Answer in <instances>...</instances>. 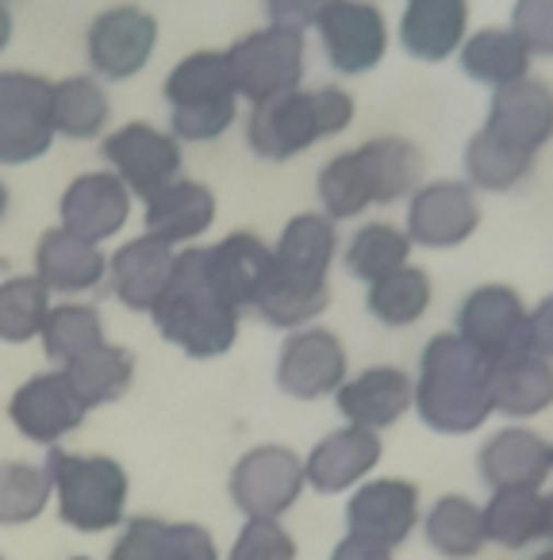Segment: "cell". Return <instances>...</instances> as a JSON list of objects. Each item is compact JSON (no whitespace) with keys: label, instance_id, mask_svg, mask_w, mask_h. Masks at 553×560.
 Returning a JSON list of instances; mask_svg holds the SVG:
<instances>
[{"label":"cell","instance_id":"obj_1","mask_svg":"<svg viewBox=\"0 0 553 560\" xmlns=\"http://www.w3.org/2000/svg\"><path fill=\"white\" fill-rule=\"evenodd\" d=\"M492 361L461 335H435L419 353L412 411L435 434L465 438L492 419Z\"/></svg>","mask_w":553,"mask_h":560},{"label":"cell","instance_id":"obj_2","mask_svg":"<svg viewBox=\"0 0 553 560\" xmlns=\"http://www.w3.org/2000/svg\"><path fill=\"white\" fill-rule=\"evenodd\" d=\"M158 335L196 361L223 358L239 338L242 312L211 284L204 246L177 249L173 277L150 312Z\"/></svg>","mask_w":553,"mask_h":560},{"label":"cell","instance_id":"obj_3","mask_svg":"<svg viewBox=\"0 0 553 560\" xmlns=\"http://www.w3.org/2000/svg\"><path fill=\"white\" fill-rule=\"evenodd\" d=\"M354 96L338 85L292 89L277 101L254 104L246 116V142L262 162H289L320 139L343 135L354 124Z\"/></svg>","mask_w":553,"mask_h":560},{"label":"cell","instance_id":"obj_4","mask_svg":"<svg viewBox=\"0 0 553 560\" xmlns=\"http://www.w3.org/2000/svg\"><path fill=\"white\" fill-rule=\"evenodd\" d=\"M170 135L177 142H211L239 119L231 66L223 50H193L165 78Z\"/></svg>","mask_w":553,"mask_h":560},{"label":"cell","instance_id":"obj_5","mask_svg":"<svg viewBox=\"0 0 553 560\" xmlns=\"http://www.w3.org/2000/svg\"><path fill=\"white\" fill-rule=\"evenodd\" d=\"M47 476L55 488L58 518L78 534H104L124 522L127 511V472L112 457L85 453H47Z\"/></svg>","mask_w":553,"mask_h":560},{"label":"cell","instance_id":"obj_6","mask_svg":"<svg viewBox=\"0 0 553 560\" xmlns=\"http://www.w3.org/2000/svg\"><path fill=\"white\" fill-rule=\"evenodd\" d=\"M223 55L227 66H231L239 101L265 104L300 89L308 66V39L297 27L269 24L234 39Z\"/></svg>","mask_w":553,"mask_h":560},{"label":"cell","instance_id":"obj_7","mask_svg":"<svg viewBox=\"0 0 553 560\" xmlns=\"http://www.w3.org/2000/svg\"><path fill=\"white\" fill-rule=\"evenodd\" d=\"M55 139V81L27 70L0 73V165L39 162Z\"/></svg>","mask_w":553,"mask_h":560},{"label":"cell","instance_id":"obj_8","mask_svg":"<svg viewBox=\"0 0 553 560\" xmlns=\"http://www.w3.org/2000/svg\"><path fill=\"white\" fill-rule=\"evenodd\" d=\"M304 457L289 445H254L246 450L231 468V503L239 506L246 518H281L285 511L297 506L304 495Z\"/></svg>","mask_w":553,"mask_h":560},{"label":"cell","instance_id":"obj_9","mask_svg":"<svg viewBox=\"0 0 553 560\" xmlns=\"http://www.w3.org/2000/svg\"><path fill=\"white\" fill-rule=\"evenodd\" d=\"M312 27L331 70L343 78H361L389 55V20L373 0H323Z\"/></svg>","mask_w":553,"mask_h":560},{"label":"cell","instance_id":"obj_10","mask_svg":"<svg viewBox=\"0 0 553 560\" xmlns=\"http://www.w3.org/2000/svg\"><path fill=\"white\" fill-rule=\"evenodd\" d=\"M101 154L127 185V192L139 200H150L181 177V142L150 124L116 127L112 135H104Z\"/></svg>","mask_w":553,"mask_h":560},{"label":"cell","instance_id":"obj_11","mask_svg":"<svg viewBox=\"0 0 553 560\" xmlns=\"http://www.w3.org/2000/svg\"><path fill=\"white\" fill-rule=\"evenodd\" d=\"M481 226V200L469 180H423L407 196V238L423 249H453Z\"/></svg>","mask_w":553,"mask_h":560},{"label":"cell","instance_id":"obj_12","mask_svg":"<svg viewBox=\"0 0 553 560\" xmlns=\"http://www.w3.org/2000/svg\"><path fill=\"white\" fill-rule=\"evenodd\" d=\"M277 388L292 399H323L335 396L350 376V358L335 330L327 327H300L281 342L277 353Z\"/></svg>","mask_w":553,"mask_h":560},{"label":"cell","instance_id":"obj_13","mask_svg":"<svg viewBox=\"0 0 553 560\" xmlns=\"http://www.w3.org/2000/svg\"><path fill=\"white\" fill-rule=\"evenodd\" d=\"M158 47V20L139 4H116L104 9L101 16L89 24L85 50L89 66L96 78L104 81H127L154 58Z\"/></svg>","mask_w":553,"mask_h":560},{"label":"cell","instance_id":"obj_14","mask_svg":"<svg viewBox=\"0 0 553 560\" xmlns=\"http://www.w3.org/2000/svg\"><path fill=\"white\" fill-rule=\"evenodd\" d=\"M423 522L419 488L404 476H369L346 503V534L369 537L384 549H400Z\"/></svg>","mask_w":553,"mask_h":560},{"label":"cell","instance_id":"obj_15","mask_svg":"<svg viewBox=\"0 0 553 560\" xmlns=\"http://www.w3.org/2000/svg\"><path fill=\"white\" fill-rule=\"evenodd\" d=\"M89 407L81 404V396L73 392V384L66 381L62 369H50V373H35L32 381H24L16 388L9 404V419L27 442L50 445L55 450L66 434L85 422Z\"/></svg>","mask_w":553,"mask_h":560},{"label":"cell","instance_id":"obj_16","mask_svg":"<svg viewBox=\"0 0 553 560\" xmlns=\"http://www.w3.org/2000/svg\"><path fill=\"white\" fill-rule=\"evenodd\" d=\"M473 350L488 361L522 350L527 335V304L511 284H476L458 307V330Z\"/></svg>","mask_w":553,"mask_h":560},{"label":"cell","instance_id":"obj_17","mask_svg":"<svg viewBox=\"0 0 553 560\" xmlns=\"http://www.w3.org/2000/svg\"><path fill=\"white\" fill-rule=\"evenodd\" d=\"M62 215V231H70L81 242H101L116 238L131 219V192L112 170H93L70 180L58 203Z\"/></svg>","mask_w":553,"mask_h":560},{"label":"cell","instance_id":"obj_18","mask_svg":"<svg viewBox=\"0 0 553 560\" xmlns=\"http://www.w3.org/2000/svg\"><path fill=\"white\" fill-rule=\"evenodd\" d=\"M381 434L346 422V427L331 430L327 438H320L312 445V453L304 457V480L320 495H343V491H354L358 483H366L369 472L381 465Z\"/></svg>","mask_w":553,"mask_h":560},{"label":"cell","instance_id":"obj_19","mask_svg":"<svg viewBox=\"0 0 553 560\" xmlns=\"http://www.w3.org/2000/svg\"><path fill=\"white\" fill-rule=\"evenodd\" d=\"M415 399V376L396 365H369L361 373L346 376L343 388L335 392V407L350 427L381 430L396 427Z\"/></svg>","mask_w":553,"mask_h":560},{"label":"cell","instance_id":"obj_20","mask_svg":"<svg viewBox=\"0 0 553 560\" xmlns=\"http://www.w3.org/2000/svg\"><path fill=\"white\" fill-rule=\"evenodd\" d=\"M484 127L511 147L542 154L545 142H553V89L530 73L504 89H492Z\"/></svg>","mask_w":553,"mask_h":560},{"label":"cell","instance_id":"obj_21","mask_svg":"<svg viewBox=\"0 0 553 560\" xmlns=\"http://www.w3.org/2000/svg\"><path fill=\"white\" fill-rule=\"evenodd\" d=\"M476 472L488 491L507 488H545L553 476L550 442L530 427H504L492 438H484L476 453Z\"/></svg>","mask_w":553,"mask_h":560},{"label":"cell","instance_id":"obj_22","mask_svg":"<svg viewBox=\"0 0 553 560\" xmlns=\"http://www.w3.org/2000/svg\"><path fill=\"white\" fill-rule=\"evenodd\" d=\"M173 261H177V249L150 238V234L124 242V246L108 257V277H112L116 300L127 312L150 315L173 277Z\"/></svg>","mask_w":553,"mask_h":560},{"label":"cell","instance_id":"obj_23","mask_svg":"<svg viewBox=\"0 0 553 560\" xmlns=\"http://www.w3.org/2000/svg\"><path fill=\"white\" fill-rule=\"evenodd\" d=\"M208 277L239 312H250L273 269V246L254 231H231L216 246H204Z\"/></svg>","mask_w":553,"mask_h":560},{"label":"cell","instance_id":"obj_24","mask_svg":"<svg viewBox=\"0 0 553 560\" xmlns=\"http://www.w3.org/2000/svg\"><path fill=\"white\" fill-rule=\"evenodd\" d=\"M488 392L492 415H504V419L515 422L538 419V415L553 407V361L527 350L496 358L488 373Z\"/></svg>","mask_w":553,"mask_h":560},{"label":"cell","instance_id":"obj_25","mask_svg":"<svg viewBox=\"0 0 553 560\" xmlns=\"http://www.w3.org/2000/svg\"><path fill=\"white\" fill-rule=\"evenodd\" d=\"M469 35V0H407L400 16V47L415 62H446Z\"/></svg>","mask_w":553,"mask_h":560},{"label":"cell","instance_id":"obj_26","mask_svg":"<svg viewBox=\"0 0 553 560\" xmlns=\"http://www.w3.org/2000/svg\"><path fill=\"white\" fill-rule=\"evenodd\" d=\"M35 277L47 284L50 292L62 296H85V292L101 289L108 277V257L93 242L73 238L62 226L43 231L39 246H35Z\"/></svg>","mask_w":553,"mask_h":560},{"label":"cell","instance_id":"obj_27","mask_svg":"<svg viewBox=\"0 0 553 560\" xmlns=\"http://www.w3.org/2000/svg\"><path fill=\"white\" fill-rule=\"evenodd\" d=\"M147 234L165 246H188V242L204 238L216 223V192L200 180L177 177L170 188L147 200Z\"/></svg>","mask_w":553,"mask_h":560},{"label":"cell","instance_id":"obj_28","mask_svg":"<svg viewBox=\"0 0 553 560\" xmlns=\"http://www.w3.org/2000/svg\"><path fill=\"white\" fill-rule=\"evenodd\" d=\"M338 254V226L323 211H300L273 246V265L300 280H327Z\"/></svg>","mask_w":553,"mask_h":560},{"label":"cell","instance_id":"obj_29","mask_svg":"<svg viewBox=\"0 0 553 560\" xmlns=\"http://www.w3.org/2000/svg\"><path fill=\"white\" fill-rule=\"evenodd\" d=\"M327 304H331L327 280H300L273 265L250 312H254L265 327L289 330L292 335V330H300V327H312V323L327 312Z\"/></svg>","mask_w":553,"mask_h":560},{"label":"cell","instance_id":"obj_30","mask_svg":"<svg viewBox=\"0 0 553 560\" xmlns=\"http://www.w3.org/2000/svg\"><path fill=\"white\" fill-rule=\"evenodd\" d=\"M453 58H458L461 73H465L469 81L488 85V89H504V85H511V81L527 78L530 62H534L511 27H481V32H469Z\"/></svg>","mask_w":553,"mask_h":560},{"label":"cell","instance_id":"obj_31","mask_svg":"<svg viewBox=\"0 0 553 560\" xmlns=\"http://www.w3.org/2000/svg\"><path fill=\"white\" fill-rule=\"evenodd\" d=\"M423 537L446 560H473L484 552V506L469 495H442L423 514Z\"/></svg>","mask_w":553,"mask_h":560},{"label":"cell","instance_id":"obj_32","mask_svg":"<svg viewBox=\"0 0 553 560\" xmlns=\"http://www.w3.org/2000/svg\"><path fill=\"white\" fill-rule=\"evenodd\" d=\"M358 158H361V165H366L369 188H373V203L407 200V196L423 185L419 147L400 139V135H381V139L361 142Z\"/></svg>","mask_w":553,"mask_h":560},{"label":"cell","instance_id":"obj_33","mask_svg":"<svg viewBox=\"0 0 553 560\" xmlns=\"http://www.w3.org/2000/svg\"><path fill=\"white\" fill-rule=\"evenodd\" d=\"M484 506V534L488 545L499 549H530L545 541V491L538 488H507L492 491Z\"/></svg>","mask_w":553,"mask_h":560},{"label":"cell","instance_id":"obj_34","mask_svg":"<svg viewBox=\"0 0 553 560\" xmlns=\"http://www.w3.org/2000/svg\"><path fill=\"white\" fill-rule=\"evenodd\" d=\"M534 162H538V154L511 147V142H504L499 135H492L488 127H481V131H473V139H469V147H465V180L476 192L499 196V192L519 188L522 180L530 177Z\"/></svg>","mask_w":553,"mask_h":560},{"label":"cell","instance_id":"obj_35","mask_svg":"<svg viewBox=\"0 0 553 560\" xmlns=\"http://www.w3.org/2000/svg\"><path fill=\"white\" fill-rule=\"evenodd\" d=\"M66 381L73 384V392L81 396V404L93 411V407L116 404L135 381V353L127 346H112L101 342L89 353L73 358L70 365L62 369Z\"/></svg>","mask_w":553,"mask_h":560},{"label":"cell","instance_id":"obj_36","mask_svg":"<svg viewBox=\"0 0 553 560\" xmlns=\"http://www.w3.org/2000/svg\"><path fill=\"white\" fill-rule=\"evenodd\" d=\"M430 300H435V284L430 272L419 265H404V269L389 272V277L373 280L366 292V312L373 315L381 327H415L427 315Z\"/></svg>","mask_w":553,"mask_h":560},{"label":"cell","instance_id":"obj_37","mask_svg":"<svg viewBox=\"0 0 553 560\" xmlns=\"http://www.w3.org/2000/svg\"><path fill=\"white\" fill-rule=\"evenodd\" d=\"M412 238H407L404 226L396 223H361L358 231L346 238L343 265L354 280H373L389 277V272L412 265Z\"/></svg>","mask_w":553,"mask_h":560},{"label":"cell","instance_id":"obj_38","mask_svg":"<svg viewBox=\"0 0 553 560\" xmlns=\"http://www.w3.org/2000/svg\"><path fill=\"white\" fill-rule=\"evenodd\" d=\"M108 119L112 104L101 81L85 78V73L55 81V131L62 139H96L108 127Z\"/></svg>","mask_w":553,"mask_h":560},{"label":"cell","instance_id":"obj_39","mask_svg":"<svg viewBox=\"0 0 553 560\" xmlns=\"http://www.w3.org/2000/svg\"><path fill=\"white\" fill-rule=\"evenodd\" d=\"M39 342H43V353H47L58 369H66L73 358L89 353L93 346L108 342V338H104V319L93 304H58V307H50L47 323H43Z\"/></svg>","mask_w":553,"mask_h":560},{"label":"cell","instance_id":"obj_40","mask_svg":"<svg viewBox=\"0 0 553 560\" xmlns=\"http://www.w3.org/2000/svg\"><path fill=\"white\" fill-rule=\"evenodd\" d=\"M320 203H323V215L343 223V219H354L361 211L373 208V188H369V177H366V165L358 158V147L354 150H343L335 154L327 165L320 170Z\"/></svg>","mask_w":553,"mask_h":560},{"label":"cell","instance_id":"obj_41","mask_svg":"<svg viewBox=\"0 0 553 560\" xmlns=\"http://www.w3.org/2000/svg\"><path fill=\"white\" fill-rule=\"evenodd\" d=\"M50 315V289L39 277H9L0 284V342L24 346L39 338Z\"/></svg>","mask_w":553,"mask_h":560},{"label":"cell","instance_id":"obj_42","mask_svg":"<svg viewBox=\"0 0 553 560\" xmlns=\"http://www.w3.org/2000/svg\"><path fill=\"white\" fill-rule=\"evenodd\" d=\"M50 476L47 468L27 465V460H4L0 465V526H27L47 511Z\"/></svg>","mask_w":553,"mask_h":560},{"label":"cell","instance_id":"obj_43","mask_svg":"<svg viewBox=\"0 0 553 560\" xmlns=\"http://www.w3.org/2000/svg\"><path fill=\"white\" fill-rule=\"evenodd\" d=\"M227 560H297V541L281 518H246Z\"/></svg>","mask_w":553,"mask_h":560},{"label":"cell","instance_id":"obj_44","mask_svg":"<svg viewBox=\"0 0 553 560\" xmlns=\"http://www.w3.org/2000/svg\"><path fill=\"white\" fill-rule=\"evenodd\" d=\"M511 27L530 58H553V0H515Z\"/></svg>","mask_w":553,"mask_h":560},{"label":"cell","instance_id":"obj_45","mask_svg":"<svg viewBox=\"0 0 553 560\" xmlns=\"http://www.w3.org/2000/svg\"><path fill=\"white\" fill-rule=\"evenodd\" d=\"M108 560H165V522L162 518H131L116 537Z\"/></svg>","mask_w":553,"mask_h":560},{"label":"cell","instance_id":"obj_46","mask_svg":"<svg viewBox=\"0 0 553 560\" xmlns=\"http://www.w3.org/2000/svg\"><path fill=\"white\" fill-rule=\"evenodd\" d=\"M165 560H219L216 537L200 522H165Z\"/></svg>","mask_w":553,"mask_h":560},{"label":"cell","instance_id":"obj_47","mask_svg":"<svg viewBox=\"0 0 553 560\" xmlns=\"http://www.w3.org/2000/svg\"><path fill=\"white\" fill-rule=\"evenodd\" d=\"M323 0H265V16L269 24H281V27H312V16L320 12Z\"/></svg>","mask_w":553,"mask_h":560},{"label":"cell","instance_id":"obj_48","mask_svg":"<svg viewBox=\"0 0 553 560\" xmlns=\"http://www.w3.org/2000/svg\"><path fill=\"white\" fill-rule=\"evenodd\" d=\"M396 549H384V545L369 541V537H358V534H346L343 541L331 549V560H392Z\"/></svg>","mask_w":553,"mask_h":560},{"label":"cell","instance_id":"obj_49","mask_svg":"<svg viewBox=\"0 0 553 560\" xmlns=\"http://www.w3.org/2000/svg\"><path fill=\"white\" fill-rule=\"evenodd\" d=\"M12 32H16V20H12V9L0 0V55L9 50V43H12Z\"/></svg>","mask_w":553,"mask_h":560},{"label":"cell","instance_id":"obj_50","mask_svg":"<svg viewBox=\"0 0 553 560\" xmlns=\"http://www.w3.org/2000/svg\"><path fill=\"white\" fill-rule=\"evenodd\" d=\"M545 541L553 545V491H545Z\"/></svg>","mask_w":553,"mask_h":560},{"label":"cell","instance_id":"obj_51","mask_svg":"<svg viewBox=\"0 0 553 560\" xmlns=\"http://www.w3.org/2000/svg\"><path fill=\"white\" fill-rule=\"evenodd\" d=\"M4 215H9V188L0 180V223H4Z\"/></svg>","mask_w":553,"mask_h":560},{"label":"cell","instance_id":"obj_52","mask_svg":"<svg viewBox=\"0 0 553 560\" xmlns=\"http://www.w3.org/2000/svg\"><path fill=\"white\" fill-rule=\"evenodd\" d=\"M530 560H553V545H545V549H538Z\"/></svg>","mask_w":553,"mask_h":560},{"label":"cell","instance_id":"obj_53","mask_svg":"<svg viewBox=\"0 0 553 560\" xmlns=\"http://www.w3.org/2000/svg\"><path fill=\"white\" fill-rule=\"evenodd\" d=\"M70 560H89V557H70Z\"/></svg>","mask_w":553,"mask_h":560},{"label":"cell","instance_id":"obj_54","mask_svg":"<svg viewBox=\"0 0 553 560\" xmlns=\"http://www.w3.org/2000/svg\"><path fill=\"white\" fill-rule=\"evenodd\" d=\"M550 457H553V442H550Z\"/></svg>","mask_w":553,"mask_h":560},{"label":"cell","instance_id":"obj_55","mask_svg":"<svg viewBox=\"0 0 553 560\" xmlns=\"http://www.w3.org/2000/svg\"><path fill=\"white\" fill-rule=\"evenodd\" d=\"M4 4H9V0H4Z\"/></svg>","mask_w":553,"mask_h":560},{"label":"cell","instance_id":"obj_56","mask_svg":"<svg viewBox=\"0 0 553 560\" xmlns=\"http://www.w3.org/2000/svg\"><path fill=\"white\" fill-rule=\"evenodd\" d=\"M0 560H4V557H0Z\"/></svg>","mask_w":553,"mask_h":560}]
</instances>
